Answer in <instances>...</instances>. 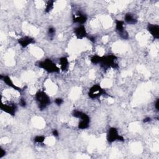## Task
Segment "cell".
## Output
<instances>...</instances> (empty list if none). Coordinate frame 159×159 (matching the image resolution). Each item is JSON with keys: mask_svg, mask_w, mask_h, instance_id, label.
<instances>
[{"mask_svg": "<svg viewBox=\"0 0 159 159\" xmlns=\"http://www.w3.org/2000/svg\"><path fill=\"white\" fill-rule=\"evenodd\" d=\"M117 57L113 54L101 56L99 64L101 68L107 70L111 68H118V64L116 63Z\"/></svg>", "mask_w": 159, "mask_h": 159, "instance_id": "1", "label": "cell"}, {"mask_svg": "<svg viewBox=\"0 0 159 159\" xmlns=\"http://www.w3.org/2000/svg\"><path fill=\"white\" fill-rule=\"evenodd\" d=\"M35 99L37 102L39 109L43 111L51 103V100L48 95L42 90H39L35 94Z\"/></svg>", "mask_w": 159, "mask_h": 159, "instance_id": "2", "label": "cell"}, {"mask_svg": "<svg viewBox=\"0 0 159 159\" xmlns=\"http://www.w3.org/2000/svg\"><path fill=\"white\" fill-rule=\"evenodd\" d=\"M36 65L49 73L60 72V68L50 58H45L43 60L39 61L36 63Z\"/></svg>", "mask_w": 159, "mask_h": 159, "instance_id": "3", "label": "cell"}, {"mask_svg": "<svg viewBox=\"0 0 159 159\" xmlns=\"http://www.w3.org/2000/svg\"><path fill=\"white\" fill-rule=\"evenodd\" d=\"M72 116L75 118L80 119L78 124L79 129H86L89 127L90 117L86 113L79 110H74L72 112Z\"/></svg>", "mask_w": 159, "mask_h": 159, "instance_id": "4", "label": "cell"}, {"mask_svg": "<svg viewBox=\"0 0 159 159\" xmlns=\"http://www.w3.org/2000/svg\"><path fill=\"white\" fill-rule=\"evenodd\" d=\"M106 140L109 143H112L116 141L124 142V138L120 135L118 132V129L116 127H110L107 132Z\"/></svg>", "mask_w": 159, "mask_h": 159, "instance_id": "5", "label": "cell"}, {"mask_svg": "<svg viewBox=\"0 0 159 159\" xmlns=\"http://www.w3.org/2000/svg\"><path fill=\"white\" fill-rule=\"evenodd\" d=\"M107 94V93L104 89H103L100 84H96L93 85L89 89L88 95L89 98H90L92 99H97L101 96Z\"/></svg>", "mask_w": 159, "mask_h": 159, "instance_id": "6", "label": "cell"}, {"mask_svg": "<svg viewBox=\"0 0 159 159\" xmlns=\"http://www.w3.org/2000/svg\"><path fill=\"white\" fill-rule=\"evenodd\" d=\"M116 29L119 36L124 39L127 40L129 39V33L124 27V22L121 20H116Z\"/></svg>", "mask_w": 159, "mask_h": 159, "instance_id": "7", "label": "cell"}, {"mask_svg": "<svg viewBox=\"0 0 159 159\" xmlns=\"http://www.w3.org/2000/svg\"><path fill=\"white\" fill-rule=\"evenodd\" d=\"M72 19L73 23L78 24L79 25H83L86 22L88 17L86 14H83L81 11H78L75 14L73 15Z\"/></svg>", "mask_w": 159, "mask_h": 159, "instance_id": "8", "label": "cell"}, {"mask_svg": "<svg viewBox=\"0 0 159 159\" xmlns=\"http://www.w3.org/2000/svg\"><path fill=\"white\" fill-rule=\"evenodd\" d=\"M73 32L78 39H83L88 37V33L84 25H79L75 27Z\"/></svg>", "mask_w": 159, "mask_h": 159, "instance_id": "9", "label": "cell"}, {"mask_svg": "<svg viewBox=\"0 0 159 159\" xmlns=\"http://www.w3.org/2000/svg\"><path fill=\"white\" fill-rule=\"evenodd\" d=\"M1 109L6 113L14 116L17 111V107L14 104H4L2 103L0 106Z\"/></svg>", "mask_w": 159, "mask_h": 159, "instance_id": "10", "label": "cell"}, {"mask_svg": "<svg viewBox=\"0 0 159 159\" xmlns=\"http://www.w3.org/2000/svg\"><path fill=\"white\" fill-rule=\"evenodd\" d=\"M0 80H1L2 81H4V83H6L8 86L13 88L14 90L18 91V92H22V89L21 88L16 86L14 84V83H13V81H12L11 78L7 76V75H0Z\"/></svg>", "mask_w": 159, "mask_h": 159, "instance_id": "11", "label": "cell"}, {"mask_svg": "<svg viewBox=\"0 0 159 159\" xmlns=\"http://www.w3.org/2000/svg\"><path fill=\"white\" fill-rule=\"evenodd\" d=\"M147 29L153 37V39H159V25L158 24L148 23L147 27Z\"/></svg>", "mask_w": 159, "mask_h": 159, "instance_id": "12", "label": "cell"}, {"mask_svg": "<svg viewBox=\"0 0 159 159\" xmlns=\"http://www.w3.org/2000/svg\"><path fill=\"white\" fill-rule=\"evenodd\" d=\"M18 43L22 47L26 48L29 45L34 43L35 40L30 36H23L17 40Z\"/></svg>", "mask_w": 159, "mask_h": 159, "instance_id": "13", "label": "cell"}, {"mask_svg": "<svg viewBox=\"0 0 159 159\" xmlns=\"http://www.w3.org/2000/svg\"><path fill=\"white\" fill-rule=\"evenodd\" d=\"M124 22H125L128 24L135 25V24H136L137 23L138 20H137V18L134 16V15L133 14L128 12V13H126L125 14L124 21Z\"/></svg>", "mask_w": 159, "mask_h": 159, "instance_id": "14", "label": "cell"}, {"mask_svg": "<svg viewBox=\"0 0 159 159\" xmlns=\"http://www.w3.org/2000/svg\"><path fill=\"white\" fill-rule=\"evenodd\" d=\"M60 70L62 71H66L69 68V61L66 57H62L59 58Z\"/></svg>", "mask_w": 159, "mask_h": 159, "instance_id": "15", "label": "cell"}, {"mask_svg": "<svg viewBox=\"0 0 159 159\" xmlns=\"http://www.w3.org/2000/svg\"><path fill=\"white\" fill-rule=\"evenodd\" d=\"M54 1H48L46 6H45V12L46 13H48L50 12L53 8L54 6Z\"/></svg>", "mask_w": 159, "mask_h": 159, "instance_id": "16", "label": "cell"}, {"mask_svg": "<svg viewBox=\"0 0 159 159\" xmlns=\"http://www.w3.org/2000/svg\"><path fill=\"white\" fill-rule=\"evenodd\" d=\"M55 34H56V30L54 27H48V30H47V34L50 39H53V38L55 35Z\"/></svg>", "mask_w": 159, "mask_h": 159, "instance_id": "17", "label": "cell"}, {"mask_svg": "<svg viewBox=\"0 0 159 159\" xmlns=\"http://www.w3.org/2000/svg\"><path fill=\"white\" fill-rule=\"evenodd\" d=\"M45 137L43 135H36L34 138V142L37 143H43L45 141Z\"/></svg>", "mask_w": 159, "mask_h": 159, "instance_id": "18", "label": "cell"}, {"mask_svg": "<svg viewBox=\"0 0 159 159\" xmlns=\"http://www.w3.org/2000/svg\"><path fill=\"white\" fill-rule=\"evenodd\" d=\"M100 57L101 56H99L98 55H94L91 57L90 61L94 65H98L100 60Z\"/></svg>", "mask_w": 159, "mask_h": 159, "instance_id": "19", "label": "cell"}, {"mask_svg": "<svg viewBox=\"0 0 159 159\" xmlns=\"http://www.w3.org/2000/svg\"><path fill=\"white\" fill-rule=\"evenodd\" d=\"M54 102H55V103L56 104V105H57V106H61V105L63 103V102H64V101H63V99L62 98H56V99H55Z\"/></svg>", "mask_w": 159, "mask_h": 159, "instance_id": "20", "label": "cell"}, {"mask_svg": "<svg viewBox=\"0 0 159 159\" xmlns=\"http://www.w3.org/2000/svg\"><path fill=\"white\" fill-rule=\"evenodd\" d=\"M19 105L22 107H25L27 106V102L24 98H21L19 100Z\"/></svg>", "mask_w": 159, "mask_h": 159, "instance_id": "21", "label": "cell"}, {"mask_svg": "<svg viewBox=\"0 0 159 159\" xmlns=\"http://www.w3.org/2000/svg\"><path fill=\"white\" fill-rule=\"evenodd\" d=\"M6 154V151L2 148V147H0V158H3Z\"/></svg>", "mask_w": 159, "mask_h": 159, "instance_id": "22", "label": "cell"}, {"mask_svg": "<svg viewBox=\"0 0 159 159\" xmlns=\"http://www.w3.org/2000/svg\"><path fill=\"white\" fill-rule=\"evenodd\" d=\"M154 106H155V109L158 111H159V99L157 98L155 102V104H154Z\"/></svg>", "mask_w": 159, "mask_h": 159, "instance_id": "23", "label": "cell"}, {"mask_svg": "<svg viewBox=\"0 0 159 159\" xmlns=\"http://www.w3.org/2000/svg\"><path fill=\"white\" fill-rule=\"evenodd\" d=\"M53 136H54L55 137H58L59 135V133H58V131L57 130V129H53L52 130V132Z\"/></svg>", "mask_w": 159, "mask_h": 159, "instance_id": "24", "label": "cell"}, {"mask_svg": "<svg viewBox=\"0 0 159 159\" xmlns=\"http://www.w3.org/2000/svg\"><path fill=\"white\" fill-rule=\"evenodd\" d=\"M88 39L93 43H94L96 42V37L94 36H93V35H90V36H88L87 37Z\"/></svg>", "mask_w": 159, "mask_h": 159, "instance_id": "25", "label": "cell"}, {"mask_svg": "<svg viewBox=\"0 0 159 159\" xmlns=\"http://www.w3.org/2000/svg\"><path fill=\"white\" fill-rule=\"evenodd\" d=\"M152 120V119L150 117H146L143 119V123H148Z\"/></svg>", "mask_w": 159, "mask_h": 159, "instance_id": "26", "label": "cell"}]
</instances>
